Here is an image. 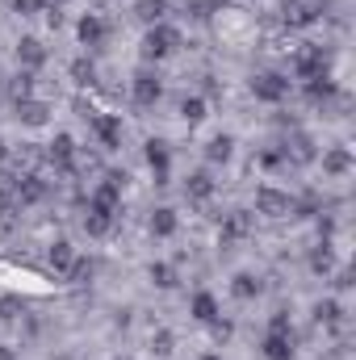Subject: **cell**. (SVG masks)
I'll list each match as a JSON object with an SVG mask.
<instances>
[{
	"label": "cell",
	"instance_id": "cell-39",
	"mask_svg": "<svg viewBox=\"0 0 356 360\" xmlns=\"http://www.w3.org/2000/svg\"><path fill=\"white\" fill-rule=\"evenodd\" d=\"M46 8H51V0H13V13L17 17H38Z\"/></svg>",
	"mask_w": 356,
	"mask_h": 360
},
{
	"label": "cell",
	"instance_id": "cell-21",
	"mask_svg": "<svg viewBox=\"0 0 356 360\" xmlns=\"http://www.w3.org/2000/svg\"><path fill=\"white\" fill-rule=\"evenodd\" d=\"M13 109H17V122H21V126H30V130H38V126H46V122H51V105H46V101H38V96H25V101H17Z\"/></svg>",
	"mask_w": 356,
	"mask_h": 360
},
{
	"label": "cell",
	"instance_id": "cell-17",
	"mask_svg": "<svg viewBox=\"0 0 356 360\" xmlns=\"http://www.w3.org/2000/svg\"><path fill=\"white\" fill-rule=\"evenodd\" d=\"M214 193H218V180H214L210 168H197V172H189V176H184V197H189L193 205H205Z\"/></svg>",
	"mask_w": 356,
	"mask_h": 360
},
{
	"label": "cell",
	"instance_id": "cell-10",
	"mask_svg": "<svg viewBox=\"0 0 356 360\" xmlns=\"http://www.w3.org/2000/svg\"><path fill=\"white\" fill-rule=\"evenodd\" d=\"M117 214H122V210L101 205V201H92V197H89V205H84V231H89V239H105V235H113Z\"/></svg>",
	"mask_w": 356,
	"mask_h": 360
},
{
	"label": "cell",
	"instance_id": "cell-34",
	"mask_svg": "<svg viewBox=\"0 0 356 360\" xmlns=\"http://www.w3.org/2000/svg\"><path fill=\"white\" fill-rule=\"evenodd\" d=\"M25 314V302L17 293H0V323H17Z\"/></svg>",
	"mask_w": 356,
	"mask_h": 360
},
{
	"label": "cell",
	"instance_id": "cell-45",
	"mask_svg": "<svg viewBox=\"0 0 356 360\" xmlns=\"http://www.w3.org/2000/svg\"><path fill=\"white\" fill-rule=\"evenodd\" d=\"M201 360H222V356H218V352H205V356H201Z\"/></svg>",
	"mask_w": 356,
	"mask_h": 360
},
{
	"label": "cell",
	"instance_id": "cell-31",
	"mask_svg": "<svg viewBox=\"0 0 356 360\" xmlns=\"http://www.w3.org/2000/svg\"><path fill=\"white\" fill-rule=\"evenodd\" d=\"M164 13H168V0H134V17L147 21V25L164 21Z\"/></svg>",
	"mask_w": 356,
	"mask_h": 360
},
{
	"label": "cell",
	"instance_id": "cell-16",
	"mask_svg": "<svg viewBox=\"0 0 356 360\" xmlns=\"http://www.w3.org/2000/svg\"><path fill=\"white\" fill-rule=\"evenodd\" d=\"M122 193H126V172H105V176L92 184V201H101V205H113V210H122Z\"/></svg>",
	"mask_w": 356,
	"mask_h": 360
},
{
	"label": "cell",
	"instance_id": "cell-36",
	"mask_svg": "<svg viewBox=\"0 0 356 360\" xmlns=\"http://www.w3.org/2000/svg\"><path fill=\"white\" fill-rule=\"evenodd\" d=\"M8 92H13V105L25 101V96H34V72H17L13 84H8Z\"/></svg>",
	"mask_w": 356,
	"mask_h": 360
},
{
	"label": "cell",
	"instance_id": "cell-46",
	"mask_svg": "<svg viewBox=\"0 0 356 360\" xmlns=\"http://www.w3.org/2000/svg\"><path fill=\"white\" fill-rule=\"evenodd\" d=\"M113 360H130V356H113Z\"/></svg>",
	"mask_w": 356,
	"mask_h": 360
},
{
	"label": "cell",
	"instance_id": "cell-33",
	"mask_svg": "<svg viewBox=\"0 0 356 360\" xmlns=\"http://www.w3.org/2000/svg\"><path fill=\"white\" fill-rule=\"evenodd\" d=\"M21 222V205L17 201H0V239H8Z\"/></svg>",
	"mask_w": 356,
	"mask_h": 360
},
{
	"label": "cell",
	"instance_id": "cell-43",
	"mask_svg": "<svg viewBox=\"0 0 356 360\" xmlns=\"http://www.w3.org/2000/svg\"><path fill=\"white\" fill-rule=\"evenodd\" d=\"M0 360H21V356H17V348H4L0 344Z\"/></svg>",
	"mask_w": 356,
	"mask_h": 360
},
{
	"label": "cell",
	"instance_id": "cell-23",
	"mask_svg": "<svg viewBox=\"0 0 356 360\" xmlns=\"http://www.w3.org/2000/svg\"><path fill=\"white\" fill-rule=\"evenodd\" d=\"M260 293H265V281H260L256 272L239 269L235 276H231V297H235V302H256Z\"/></svg>",
	"mask_w": 356,
	"mask_h": 360
},
{
	"label": "cell",
	"instance_id": "cell-25",
	"mask_svg": "<svg viewBox=\"0 0 356 360\" xmlns=\"http://www.w3.org/2000/svg\"><path fill=\"white\" fill-rule=\"evenodd\" d=\"M189 314H193V319L205 327V323H214V319L222 314V306H218V297H214L210 289H197V293L189 297Z\"/></svg>",
	"mask_w": 356,
	"mask_h": 360
},
{
	"label": "cell",
	"instance_id": "cell-24",
	"mask_svg": "<svg viewBox=\"0 0 356 360\" xmlns=\"http://www.w3.org/2000/svg\"><path fill=\"white\" fill-rule=\"evenodd\" d=\"M76 248H72V239H55L51 248H46V264H51V272H59V276H68L72 272V264H76Z\"/></svg>",
	"mask_w": 356,
	"mask_h": 360
},
{
	"label": "cell",
	"instance_id": "cell-4",
	"mask_svg": "<svg viewBox=\"0 0 356 360\" xmlns=\"http://www.w3.org/2000/svg\"><path fill=\"white\" fill-rule=\"evenodd\" d=\"M248 89L260 105H281V101H289V76L285 72H256L248 80Z\"/></svg>",
	"mask_w": 356,
	"mask_h": 360
},
{
	"label": "cell",
	"instance_id": "cell-8",
	"mask_svg": "<svg viewBox=\"0 0 356 360\" xmlns=\"http://www.w3.org/2000/svg\"><path fill=\"white\" fill-rule=\"evenodd\" d=\"M319 164H323V176L327 180H348L356 168V155H352V147L336 143V147H323L319 151Z\"/></svg>",
	"mask_w": 356,
	"mask_h": 360
},
{
	"label": "cell",
	"instance_id": "cell-19",
	"mask_svg": "<svg viewBox=\"0 0 356 360\" xmlns=\"http://www.w3.org/2000/svg\"><path fill=\"white\" fill-rule=\"evenodd\" d=\"M260 356L265 360H293L298 348H293V331H265L260 340Z\"/></svg>",
	"mask_w": 356,
	"mask_h": 360
},
{
	"label": "cell",
	"instance_id": "cell-6",
	"mask_svg": "<svg viewBox=\"0 0 356 360\" xmlns=\"http://www.w3.org/2000/svg\"><path fill=\"white\" fill-rule=\"evenodd\" d=\"M289 72H293V80H314V76H323V72H327V55H323V46H314V42L298 46L293 59H289Z\"/></svg>",
	"mask_w": 356,
	"mask_h": 360
},
{
	"label": "cell",
	"instance_id": "cell-9",
	"mask_svg": "<svg viewBox=\"0 0 356 360\" xmlns=\"http://www.w3.org/2000/svg\"><path fill=\"white\" fill-rule=\"evenodd\" d=\"M13 55H17V68H21V72H42V68H46V59H51L46 42H42V38H34V34H21V38H17V46H13Z\"/></svg>",
	"mask_w": 356,
	"mask_h": 360
},
{
	"label": "cell",
	"instance_id": "cell-29",
	"mask_svg": "<svg viewBox=\"0 0 356 360\" xmlns=\"http://www.w3.org/2000/svg\"><path fill=\"white\" fill-rule=\"evenodd\" d=\"M68 76H72V84H80V89H92V84H96V63H92L89 55H80V59H72Z\"/></svg>",
	"mask_w": 356,
	"mask_h": 360
},
{
	"label": "cell",
	"instance_id": "cell-41",
	"mask_svg": "<svg viewBox=\"0 0 356 360\" xmlns=\"http://www.w3.org/2000/svg\"><path fill=\"white\" fill-rule=\"evenodd\" d=\"M260 164H265V168H285V155H281V151H265Z\"/></svg>",
	"mask_w": 356,
	"mask_h": 360
},
{
	"label": "cell",
	"instance_id": "cell-28",
	"mask_svg": "<svg viewBox=\"0 0 356 360\" xmlns=\"http://www.w3.org/2000/svg\"><path fill=\"white\" fill-rule=\"evenodd\" d=\"M340 319H344V302H340V297H319V302H314V323L340 327Z\"/></svg>",
	"mask_w": 356,
	"mask_h": 360
},
{
	"label": "cell",
	"instance_id": "cell-18",
	"mask_svg": "<svg viewBox=\"0 0 356 360\" xmlns=\"http://www.w3.org/2000/svg\"><path fill=\"white\" fill-rule=\"evenodd\" d=\"M319 17H323V4H319V0H285V25L306 30V25H314Z\"/></svg>",
	"mask_w": 356,
	"mask_h": 360
},
{
	"label": "cell",
	"instance_id": "cell-32",
	"mask_svg": "<svg viewBox=\"0 0 356 360\" xmlns=\"http://www.w3.org/2000/svg\"><path fill=\"white\" fill-rule=\"evenodd\" d=\"M172 352H177V335H172L168 327L151 331V356H155V360H168Z\"/></svg>",
	"mask_w": 356,
	"mask_h": 360
},
{
	"label": "cell",
	"instance_id": "cell-40",
	"mask_svg": "<svg viewBox=\"0 0 356 360\" xmlns=\"http://www.w3.org/2000/svg\"><path fill=\"white\" fill-rule=\"evenodd\" d=\"M268 331H293V323H289V310H276V314L268 319Z\"/></svg>",
	"mask_w": 356,
	"mask_h": 360
},
{
	"label": "cell",
	"instance_id": "cell-7",
	"mask_svg": "<svg viewBox=\"0 0 356 360\" xmlns=\"http://www.w3.org/2000/svg\"><path fill=\"white\" fill-rule=\"evenodd\" d=\"M42 160L46 164H55L59 172H76V160H80V147H76V139L68 134V130H59L51 143H46V151H42Z\"/></svg>",
	"mask_w": 356,
	"mask_h": 360
},
{
	"label": "cell",
	"instance_id": "cell-37",
	"mask_svg": "<svg viewBox=\"0 0 356 360\" xmlns=\"http://www.w3.org/2000/svg\"><path fill=\"white\" fill-rule=\"evenodd\" d=\"M205 327H210V340H214V344H227V340L235 335V323H231V319H222V314H218L214 323H205Z\"/></svg>",
	"mask_w": 356,
	"mask_h": 360
},
{
	"label": "cell",
	"instance_id": "cell-42",
	"mask_svg": "<svg viewBox=\"0 0 356 360\" xmlns=\"http://www.w3.org/2000/svg\"><path fill=\"white\" fill-rule=\"evenodd\" d=\"M356 281H352V269H340L336 272V289H352Z\"/></svg>",
	"mask_w": 356,
	"mask_h": 360
},
{
	"label": "cell",
	"instance_id": "cell-35",
	"mask_svg": "<svg viewBox=\"0 0 356 360\" xmlns=\"http://www.w3.org/2000/svg\"><path fill=\"white\" fill-rule=\"evenodd\" d=\"M92 272H96V260H92V256H76V264H72V272H68V281H72V285H89Z\"/></svg>",
	"mask_w": 356,
	"mask_h": 360
},
{
	"label": "cell",
	"instance_id": "cell-1",
	"mask_svg": "<svg viewBox=\"0 0 356 360\" xmlns=\"http://www.w3.org/2000/svg\"><path fill=\"white\" fill-rule=\"evenodd\" d=\"M180 30L172 21H155V25H147V34H143V42H139V59L151 68V63H164V59H172L180 51Z\"/></svg>",
	"mask_w": 356,
	"mask_h": 360
},
{
	"label": "cell",
	"instance_id": "cell-14",
	"mask_svg": "<svg viewBox=\"0 0 356 360\" xmlns=\"http://www.w3.org/2000/svg\"><path fill=\"white\" fill-rule=\"evenodd\" d=\"M248 235H252V214L248 210H231L222 218V226H218V248H231V243H239Z\"/></svg>",
	"mask_w": 356,
	"mask_h": 360
},
{
	"label": "cell",
	"instance_id": "cell-27",
	"mask_svg": "<svg viewBox=\"0 0 356 360\" xmlns=\"http://www.w3.org/2000/svg\"><path fill=\"white\" fill-rule=\"evenodd\" d=\"M147 281H151L155 289H177L180 272H177V264H168V260H151V264H147Z\"/></svg>",
	"mask_w": 356,
	"mask_h": 360
},
{
	"label": "cell",
	"instance_id": "cell-13",
	"mask_svg": "<svg viewBox=\"0 0 356 360\" xmlns=\"http://www.w3.org/2000/svg\"><path fill=\"white\" fill-rule=\"evenodd\" d=\"M76 38H80V46H84V51L105 46V38H109V21H105L101 13H84V17L76 21Z\"/></svg>",
	"mask_w": 356,
	"mask_h": 360
},
{
	"label": "cell",
	"instance_id": "cell-30",
	"mask_svg": "<svg viewBox=\"0 0 356 360\" xmlns=\"http://www.w3.org/2000/svg\"><path fill=\"white\" fill-rule=\"evenodd\" d=\"M205 113H210V105H205V96H197V92H193V96H184V101H180V117H184L189 126H197V122H205Z\"/></svg>",
	"mask_w": 356,
	"mask_h": 360
},
{
	"label": "cell",
	"instance_id": "cell-26",
	"mask_svg": "<svg viewBox=\"0 0 356 360\" xmlns=\"http://www.w3.org/2000/svg\"><path fill=\"white\" fill-rule=\"evenodd\" d=\"M306 269L314 272V276H331V272H336V252H331V239H319V243L310 248Z\"/></svg>",
	"mask_w": 356,
	"mask_h": 360
},
{
	"label": "cell",
	"instance_id": "cell-2",
	"mask_svg": "<svg viewBox=\"0 0 356 360\" xmlns=\"http://www.w3.org/2000/svg\"><path fill=\"white\" fill-rule=\"evenodd\" d=\"M89 130H92V139H96L101 151H117L122 139H126V122H122V113H101V109H92Z\"/></svg>",
	"mask_w": 356,
	"mask_h": 360
},
{
	"label": "cell",
	"instance_id": "cell-15",
	"mask_svg": "<svg viewBox=\"0 0 356 360\" xmlns=\"http://www.w3.org/2000/svg\"><path fill=\"white\" fill-rule=\"evenodd\" d=\"M51 197V184L38 176V172H17V205H42Z\"/></svg>",
	"mask_w": 356,
	"mask_h": 360
},
{
	"label": "cell",
	"instance_id": "cell-11",
	"mask_svg": "<svg viewBox=\"0 0 356 360\" xmlns=\"http://www.w3.org/2000/svg\"><path fill=\"white\" fill-rule=\"evenodd\" d=\"M143 160H147L155 184H168V176H172V147H168L164 139H147V143H143Z\"/></svg>",
	"mask_w": 356,
	"mask_h": 360
},
{
	"label": "cell",
	"instance_id": "cell-44",
	"mask_svg": "<svg viewBox=\"0 0 356 360\" xmlns=\"http://www.w3.org/2000/svg\"><path fill=\"white\" fill-rule=\"evenodd\" d=\"M4 160H8V143L0 139V164H4Z\"/></svg>",
	"mask_w": 356,
	"mask_h": 360
},
{
	"label": "cell",
	"instance_id": "cell-12",
	"mask_svg": "<svg viewBox=\"0 0 356 360\" xmlns=\"http://www.w3.org/2000/svg\"><path fill=\"white\" fill-rule=\"evenodd\" d=\"M281 155H285V164H314L319 160V143L306 134V130H289V139H285V147H281Z\"/></svg>",
	"mask_w": 356,
	"mask_h": 360
},
{
	"label": "cell",
	"instance_id": "cell-38",
	"mask_svg": "<svg viewBox=\"0 0 356 360\" xmlns=\"http://www.w3.org/2000/svg\"><path fill=\"white\" fill-rule=\"evenodd\" d=\"M218 8H222V0H189V13H193L197 21H210Z\"/></svg>",
	"mask_w": 356,
	"mask_h": 360
},
{
	"label": "cell",
	"instance_id": "cell-22",
	"mask_svg": "<svg viewBox=\"0 0 356 360\" xmlns=\"http://www.w3.org/2000/svg\"><path fill=\"white\" fill-rule=\"evenodd\" d=\"M231 160H235V134H222V130H218V134L205 143V164H210V168H227Z\"/></svg>",
	"mask_w": 356,
	"mask_h": 360
},
{
	"label": "cell",
	"instance_id": "cell-20",
	"mask_svg": "<svg viewBox=\"0 0 356 360\" xmlns=\"http://www.w3.org/2000/svg\"><path fill=\"white\" fill-rule=\"evenodd\" d=\"M147 231H151V239H172L180 231V214L172 205H155L151 218H147Z\"/></svg>",
	"mask_w": 356,
	"mask_h": 360
},
{
	"label": "cell",
	"instance_id": "cell-5",
	"mask_svg": "<svg viewBox=\"0 0 356 360\" xmlns=\"http://www.w3.org/2000/svg\"><path fill=\"white\" fill-rule=\"evenodd\" d=\"M256 214H265L272 222L293 218V197H289L285 188H276V184H260V188H256Z\"/></svg>",
	"mask_w": 356,
	"mask_h": 360
},
{
	"label": "cell",
	"instance_id": "cell-3",
	"mask_svg": "<svg viewBox=\"0 0 356 360\" xmlns=\"http://www.w3.org/2000/svg\"><path fill=\"white\" fill-rule=\"evenodd\" d=\"M130 101L139 105V109H151V105H160L164 101V80H160V72L155 68H139L134 76H130Z\"/></svg>",
	"mask_w": 356,
	"mask_h": 360
}]
</instances>
